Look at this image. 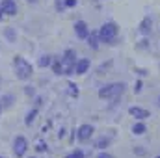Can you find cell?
<instances>
[{
    "instance_id": "cell-1",
    "label": "cell",
    "mask_w": 160,
    "mask_h": 158,
    "mask_svg": "<svg viewBox=\"0 0 160 158\" xmlns=\"http://www.w3.org/2000/svg\"><path fill=\"white\" fill-rule=\"evenodd\" d=\"M13 71H15V77L17 80H30L32 78V75H34V67H32V63L26 60V58H22V56H13Z\"/></svg>"
},
{
    "instance_id": "cell-2",
    "label": "cell",
    "mask_w": 160,
    "mask_h": 158,
    "mask_svg": "<svg viewBox=\"0 0 160 158\" xmlns=\"http://www.w3.org/2000/svg\"><path fill=\"white\" fill-rule=\"evenodd\" d=\"M118 36H119V26H118L114 21H106V22L99 28V37H101V43L116 45Z\"/></svg>"
},
{
    "instance_id": "cell-3",
    "label": "cell",
    "mask_w": 160,
    "mask_h": 158,
    "mask_svg": "<svg viewBox=\"0 0 160 158\" xmlns=\"http://www.w3.org/2000/svg\"><path fill=\"white\" fill-rule=\"evenodd\" d=\"M62 75L60 77H71L75 75V63H77V52L73 48H67L63 54H62Z\"/></svg>"
},
{
    "instance_id": "cell-4",
    "label": "cell",
    "mask_w": 160,
    "mask_h": 158,
    "mask_svg": "<svg viewBox=\"0 0 160 158\" xmlns=\"http://www.w3.org/2000/svg\"><path fill=\"white\" fill-rule=\"evenodd\" d=\"M125 93V84L123 82H114V84H104L99 87V99H118Z\"/></svg>"
},
{
    "instance_id": "cell-5",
    "label": "cell",
    "mask_w": 160,
    "mask_h": 158,
    "mask_svg": "<svg viewBox=\"0 0 160 158\" xmlns=\"http://www.w3.org/2000/svg\"><path fill=\"white\" fill-rule=\"evenodd\" d=\"M28 153V140L24 136H15L13 138V155L17 158L26 156Z\"/></svg>"
},
{
    "instance_id": "cell-6",
    "label": "cell",
    "mask_w": 160,
    "mask_h": 158,
    "mask_svg": "<svg viewBox=\"0 0 160 158\" xmlns=\"http://www.w3.org/2000/svg\"><path fill=\"white\" fill-rule=\"evenodd\" d=\"M93 132H95V126H93V125H89V123L80 125L78 128L75 130V134H77V140H78V141H88V140H91Z\"/></svg>"
},
{
    "instance_id": "cell-7",
    "label": "cell",
    "mask_w": 160,
    "mask_h": 158,
    "mask_svg": "<svg viewBox=\"0 0 160 158\" xmlns=\"http://www.w3.org/2000/svg\"><path fill=\"white\" fill-rule=\"evenodd\" d=\"M128 116L134 117L136 121H145V119L151 117L149 110H145V108H142V106H130V108H128Z\"/></svg>"
},
{
    "instance_id": "cell-8",
    "label": "cell",
    "mask_w": 160,
    "mask_h": 158,
    "mask_svg": "<svg viewBox=\"0 0 160 158\" xmlns=\"http://www.w3.org/2000/svg\"><path fill=\"white\" fill-rule=\"evenodd\" d=\"M0 7L4 11V15H9V17L17 15V11H19V6L15 0H0Z\"/></svg>"
},
{
    "instance_id": "cell-9",
    "label": "cell",
    "mask_w": 160,
    "mask_h": 158,
    "mask_svg": "<svg viewBox=\"0 0 160 158\" xmlns=\"http://www.w3.org/2000/svg\"><path fill=\"white\" fill-rule=\"evenodd\" d=\"M75 34H77L78 39H88V36L91 34V30L88 28L86 21H77L75 22Z\"/></svg>"
},
{
    "instance_id": "cell-10",
    "label": "cell",
    "mask_w": 160,
    "mask_h": 158,
    "mask_svg": "<svg viewBox=\"0 0 160 158\" xmlns=\"http://www.w3.org/2000/svg\"><path fill=\"white\" fill-rule=\"evenodd\" d=\"M151 30H153V19L151 17H143L142 22L138 24V32L143 37H147V36H151Z\"/></svg>"
},
{
    "instance_id": "cell-11",
    "label": "cell",
    "mask_w": 160,
    "mask_h": 158,
    "mask_svg": "<svg viewBox=\"0 0 160 158\" xmlns=\"http://www.w3.org/2000/svg\"><path fill=\"white\" fill-rule=\"evenodd\" d=\"M91 67V62L88 58H78L75 63V75H86Z\"/></svg>"
},
{
    "instance_id": "cell-12",
    "label": "cell",
    "mask_w": 160,
    "mask_h": 158,
    "mask_svg": "<svg viewBox=\"0 0 160 158\" xmlns=\"http://www.w3.org/2000/svg\"><path fill=\"white\" fill-rule=\"evenodd\" d=\"M110 143H112V138H110V136H101V138L95 141V147H97L99 151H106V149L110 147Z\"/></svg>"
},
{
    "instance_id": "cell-13",
    "label": "cell",
    "mask_w": 160,
    "mask_h": 158,
    "mask_svg": "<svg viewBox=\"0 0 160 158\" xmlns=\"http://www.w3.org/2000/svg\"><path fill=\"white\" fill-rule=\"evenodd\" d=\"M88 45H89V48H93V50H97L99 48V45H101V37H99V32H91L89 36H88Z\"/></svg>"
},
{
    "instance_id": "cell-14",
    "label": "cell",
    "mask_w": 160,
    "mask_h": 158,
    "mask_svg": "<svg viewBox=\"0 0 160 158\" xmlns=\"http://www.w3.org/2000/svg\"><path fill=\"white\" fill-rule=\"evenodd\" d=\"M147 132V125L143 123V121H136L134 125H132V134L134 136H143Z\"/></svg>"
},
{
    "instance_id": "cell-15",
    "label": "cell",
    "mask_w": 160,
    "mask_h": 158,
    "mask_svg": "<svg viewBox=\"0 0 160 158\" xmlns=\"http://www.w3.org/2000/svg\"><path fill=\"white\" fill-rule=\"evenodd\" d=\"M38 110H39V108H36V106H34L32 110H28V114H26V117H24V125H26V126H32V123L38 117Z\"/></svg>"
},
{
    "instance_id": "cell-16",
    "label": "cell",
    "mask_w": 160,
    "mask_h": 158,
    "mask_svg": "<svg viewBox=\"0 0 160 158\" xmlns=\"http://www.w3.org/2000/svg\"><path fill=\"white\" fill-rule=\"evenodd\" d=\"M52 62H54V56H50V54H43L39 60H38V65H39V67H50Z\"/></svg>"
},
{
    "instance_id": "cell-17",
    "label": "cell",
    "mask_w": 160,
    "mask_h": 158,
    "mask_svg": "<svg viewBox=\"0 0 160 158\" xmlns=\"http://www.w3.org/2000/svg\"><path fill=\"white\" fill-rule=\"evenodd\" d=\"M13 101H15V97H13L11 93L2 95V99H0V106H2V108H9V106L13 104Z\"/></svg>"
},
{
    "instance_id": "cell-18",
    "label": "cell",
    "mask_w": 160,
    "mask_h": 158,
    "mask_svg": "<svg viewBox=\"0 0 160 158\" xmlns=\"http://www.w3.org/2000/svg\"><path fill=\"white\" fill-rule=\"evenodd\" d=\"M4 36H6V39L9 41V43H15V41H17V34H15L13 28H6V30H4Z\"/></svg>"
},
{
    "instance_id": "cell-19",
    "label": "cell",
    "mask_w": 160,
    "mask_h": 158,
    "mask_svg": "<svg viewBox=\"0 0 160 158\" xmlns=\"http://www.w3.org/2000/svg\"><path fill=\"white\" fill-rule=\"evenodd\" d=\"M50 67H52V71H54L58 77L62 75V60H60V58H54V62H52V65H50Z\"/></svg>"
},
{
    "instance_id": "cell-20",
    "label": "cell",
    "mask_w": 160,
    "mask_h": 158,
    "mask_svg": "<svg viewBox=\"0 0 160 158\" xmlns=\"http://www.w3.org/2000/svg\"><path fill=\"white\" fill-rule=\"evenodd\" d=\"M67 93H69V97L77 99V97H78V87H77L73 82H69V84H67Z\"/></svg>"
},
{
    "instance_id": "cell-21",
    "label": "cell",
    "mask_w": 160,
    "mask_h": 158,
    "mask_svg": "<svg viewBox=\"0 0 160 158\" xmlns=\"http://www.w3.org/2000/svg\"><path fill=\"white\" fill-rule=\"evenodd\" d=\"M65 158H86V155H84L82 149H75V151H71L69 155H65Z\"/></svg>"
},
{
    "instance_id": "cell-22",
    "label": "cell",
    "mask_w": 160,
    "mask_h": 158,
    "mask_svg": "<svg viewBox=\"0 0 160 158\" xmlns=\"http://www.w3.org/2000/svg\"><path fill=\"white\" fill-rule=\"evenodd\" d=\"M47 149H48V147H47V143H45V141H39V143L36 145V151H38V153H45Z\"/></svg>"
},
{
    "instance_id": "cell-23",
    "label": "cell",
    "mask_w": 160,
    "mask_h": 158,
    "mask_svg": "<svg viewBox=\"0 0 160 158\" xmlns=\"http://www.w3.org/2000/svg\"><path fill=\"white\" fill-rule=\"evenodd\" d=\"M24 93H26L28 97H36V89H34L32 86H26V87H24Z\"/></svg>"
},
{
    "instance_id": "cell-24",
    "label": "cell",
    "mask_w": 160,
    "mask_h": 158,
    "mask_svg": "<svg viewBox=\"0 0 160 158\" xmlns=\"http://www.w3.org/2000/svg\"><path fill=\"white\" fill-rule=\"evenodd\" d=\"M142 89H143V84H142V80H138L134 84V93H142Z\"/></svg>"
},
{
    "instance_id": "cell-25",
    "label": "cell",
    "mask_w": 160,
    "mask_h": 158,
    "mask_svg": "<svg viewBox=\"0 0 160 158\" xmlns=\"http://www.w3.org/2000/svg\"><path fill=\"white\" fill-rule=\"evenodd\" d=\"M63 4H65V7H77L78 0H63Z\"/></svg>"
},
{
    "instance_id": "cell-26",
    "label": "cell",
    "mask_w": 160,
    "mask_h": 158,
    "mask_svg": "<svg viewBox=\"0 0 160 158\" xmlns=\"http://www.w3.org/2000/svg\"><path fill=\"white\" fill-rule=\"evenodd\" d=\"M56 9H58V11L67 9V7H65V4H63V0H56Z\"/></svg>"
},
{
    "instance_id": "cell-27",
    "label": "cell",
    "mask_w": 160,
    "mask_h": 158,
    "mask_svg": "<svg viewBox=\"0 0 160 158\" xmlns=\"http://www.w3.org/2000/svg\"><path fill=\"white\" fill-rule=\"evenodd\" d=\"M97 158H114L110 153H106V151H101L99 155H97Z\"/></svg>"
},
{
    "instance_id": "cell-28",
    "label": "cell",
    "mask_w": 160,
    "mask_h": 158,
    "mask_svg": "<svg viewBox=\"0 0 160 158\" xmlns=\"http://www.w3.org/2000/svg\"><path fill=\"white\" fill-rule=\"evenodd\" d=\"M41 104H43V99H41V97H36V99H34V106H36V108H39Z\"/></svg>"
},
{
    "instance_id": "cell-29",
    "label": "cell",
    "mask_w": 160,
    "mask_h": 158,
    "mask_svg": "<svg viewBox=\"0 0 160 158\" xmlns=\"http://www.w3.org/2000/svg\"><path fill=\"white\" fill-rule=\"evenodd\" d=\"M63 136H65V128H62V130L58 132V138H63Z\"/></svg>"
},
{
    "instance_id": "cell-30",
    "label": "cell",
    "mask_w": 160,
    "mask_h": 158,
    "mask_svg": "<svg viewBox=\"0 0 160 158\" xmlns=\"http://www.w3.org/2000/svg\"><path fill=\"white\" fill-rule=\"evenodd\" d=\"M138 47H140V48H143V47H147V39H143L142 43H140V45H138Z\"/></svg>"
},
{
    "instance_id": "cell-31",
    "label": "cell",
    "mask_w": 160,
    "mask_h": 158,
    "mask_svg": "<svg viewBox=\"0 0 160 158\" xmlns=\"http://www.w3.org/2000/svg\"><path fill=\"white\" fill-rule=\"evenodd\" d=\"M4 19V11H2V7H0V21Z\"/></svg>"
},
{
    "instance_id": "cell-32",
    "label": "cell",
    "mask_w": 160,
    "mask_h": 158,
    "mask_svg": "<svg viewBox=\"0 0 160 158\" xmlns=\"http://www.w3.org/2000/svg\"><path fill=\"white\" fill-rule=\"evenodd\" d=\"M28 2H38V0H28Z\"/></svg>"
},
{
    "instance_id": "cell-33",
    "label": "cell",
    "mask_w": 160,
    "mask_h": 158,
    "mask_svg": "<svg viewBox=\"0 0 160 158\" xmlns=\"http://www.w3.org/2000/svg\"><path fill=\"white\" fill-rule=\"evenodd\" d=\"M28 158H38V156H28Z\"/></svg>"
},
{
    "instance_id": "cell-34",
    "label": "cell",
    "mask_w": 160,
    "mask_h": 158,
    "mask_svg": "<svg viewBox=\"0 0 160 158\" xmlns=\"http://www.w3.org/2000/svg\"><path fill=\"white\" fill-rule=\"evenodd\" d=\"M2 110H4V108H2V106H0V112H2Z\"/></svg>"
},
{
    "instance_id": "cell-35",
    "label": "cell",
    "mask_w": 160,
    "mask_h": 158,
    "mask_svg": "<svg viewBox=\"0 0 160 158\" xmlns=\"http://www.w3.org/2000/svg\"><path fill=\"white\" fill-rule=\"evenodd\" d=\"M0 158H4V156H2V155H0Z\"/></svg>"
},
{
    "instance_id": "cell-36",
    "label": "cell",
    "mask_w": 160,
    "mask_h": 158,
    "mask_svg": "<svg viewBox=\"0 0 160 158\" xmlns=\"http://www.w3.org/2000/svg\"><path fill=\"white\" fill-rule=\"evenodd\" d=\"M157 158H160V155H158V156H157Z\"/></svg>"
}]
</instances>
